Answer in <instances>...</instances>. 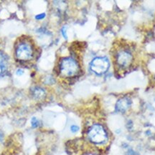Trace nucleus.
I'll return each mask as SVG.
<instances>
[{"label":"nucleus","instance_id":"nucleus-8","mask_svg":"<svg viewBox=\"0 0 155 155\" xmlns=\"http://www.w3.org/2000/svg\"><path fill=\"white\" fill-rule=\"evenodd\" d=\"M7 67V60L5 55L0 54V75H2L5 71Z\"/></svg>","mask_w":155,"mask_h":155},{"label":"nucleus","instance_id":"nucleus-12","mask_svg":"<svg viewBox=\"0 0 155 155\" xmlns=\"http://www.w3.org/2000/svg\"><path fill=\"white\" fill-rule=\"evenodd\" d=\"M16 74H17V75H18V76H21V75H22L24 74V71L22 69H17V71H16Z\"/></svg>","mask_w":155,"mask_h":155},{"label":"nucleus","instance_id":"nucleus-6","mask_svg":"<svg viewBox=\"0 0 155 155\" xmlns=\"http://www.w3.org/2000/svg\"><path fill=\"white\" fill-rule=\"evenodd\" d=\"M131 105V101L128 98H122L117 102L116 108L119 112H124L129 109Z\"/></svg>","mask_w":155,"mask_h":155},{"label":"nucleus","instance_id":"nucleus-3","mask_svg":"<svg viewBox=\"0 0 155 155\" xmlns=\"http://www.w3.org/2000/svg\"><path fill=\"white\" fill-rule=\"evenodd\" d=\"M108 60L105 57H96L91 63V69L97 74H102L108 69Z\"/></svg>","mask_w":155,"mask_h":155},{"label":"nucleus","instance_id":"nucleus-5","mask_svg":"<svg viewBox=\"0 0 155 155\" xmlns=\"http://www.w3.org/2000/svg\"><path fill=\"white\" fill-rule=\"evenodd\" d=\"M132 55L127 51H121L117 57L119 64L122 67H128L132 63Z\"/></svg>","mask_w":155,"mask_h":155},{"label":"nucleus","instance_id":"nucleus-1","mask_svg":"<svg viewBox=\"0 0 155 155\" xmlns=\"http://www.w3.org/2000/svg\"><path fill=\"white\" fill-rule=\"evenodd\" d=\"M88 138L95 144H102L108 139L106 132L100 124H95L88 131Z\"/></svg>","mask_w":155,"mask_h":155},{"label":"nucleus","instance_id":"nucleus-10","mask_svg":"<svg viewBox=\"0 0 155 155\" xmlns=\"http://www.w3.org/2000/svg\"><path fill=\"white\" fill-rule=\"evenodd\" d=\"M79 130V127L77 125H72L71 127V131L73 133H76Z\"/></svg>","mask_w":155,"mask_h":155},{"label":"nucleus","instance_id":"nucleus-4","mask_svg":"<svg viewBox=\"0 0 155 155\" xmlns=\"http://www.w3.org/2000/svg\"><path fill=\"white\" fill-rule=\"evenodd\" d=\"M16 54L19 60H29L33 57V49L29 44H21L17 47Z\"/></svg>","mask_w":155,"mask_h":155},{"label":"nucleus","instance_id":"nucleus-9","mask_svg":"<svg viewBox=\"0 0 155 155\" xmlns=\"http://www.w3.org/2000/svg\"><path fill=\"white\" fill-rule=\"evenodd\" d=\"M40 124V122L39 120H37L36 117H33L31 120V125L33 128H36L39 126Z\"/></svg>","mask_w":155,"mask_h":155},{"label":"nucleus","instance_id":"nucleus-13","mask_svg":"<svg viewBox=\"0 0 155 155\" xmlns=\"http://www.w3.org/2000/svg\"><path fill=\"white\" fill-rule=\"evenodd\" d=\"M65 30H66V27H64V28H63V29H62V33H63V37H64L65 39H67L66 31H65Z\"/></svg>","mask_w":155,"mask_h":155},{"label":"nucleus","instance_id":"nucleus-11","mask_svg":"<svg viewBox=\"0 0 155 155\" xmlns=\"http://www.w3.org/2000/svg\"><path fill=\"white\" fill-rule=\"evenodd\" d=\"M45 14L43 13V14H40V15H36V17H35V19H43V18H45Z\"/></svg>","mask_w":155,"mask_h":155},{"label":"nucleus","instance_id":"nucleus-2","mask_svg":"<svg viewBox=\"0 0 155 155\" xmlns=\"http://www.w3.org/2000/svg\"><path fill=\"white\" fill-rule=\"evenodd\" d=\"M79 67L74 59L65 58L60 64L61 74L65 77H73L78 72Z\"/></svg>","mask_w":155,"mask_h":155},{"label":"nucleus","instance_id":"nucleus-7","mask_svg":"<svg viewBox=\"0 0 155 155\" xmlns=\"http://www.w3.org/2000/svg\"><path fill=\"white\" fill-rule=\"evenodd\" d=\"M32 92H33V97L36 99H43L45 95V91L42 88H40V87H35L32 90Z\"/></svg>","mask_w":155,"mask_h":155}]
</instances>
